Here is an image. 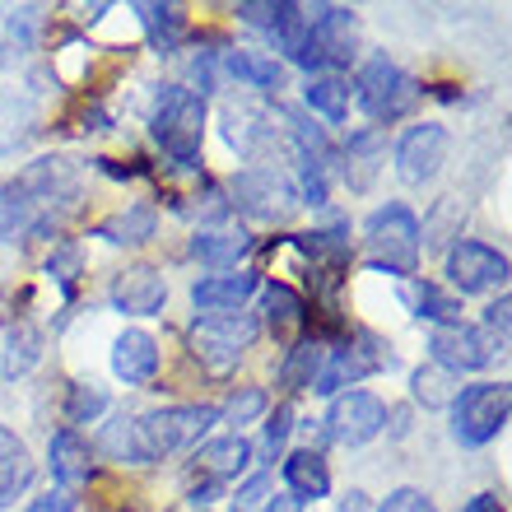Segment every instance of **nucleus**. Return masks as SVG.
Here are the masks:
<instances>
[{
  "mask_svg": "<svg viewBox=\"0 0 512 512\" xmlns=\"http://www.w3.org/2000/svg\"><path fill=\"white\" fill-rule=\"evenodd\" d=\"M261 294H266V322L280 340H294L298 331L308 326V303H303V294H298L294 284L270 280Z\"/></svg>",
  "mask_w": 512,
  "mask_h": 512,
  "instance_id": "412c9836",
  "label": "nucleus"
},
{
  "mask_svg": "<svg viewBox=\"0 0 512 512\" xmlns=\"http://www.w3.org/2000/svg\"><path fill=\"white\" fill-rule=\"evenodd\" d=\"M247 466H252V443H247L243 433H224V438H210V443L196 452V471H201L205 480H215V485L233 480V475H243Z\"/></svg>",
  "mask_w": 512,
  "mask_h": 512,
  "instance_id": "6ab92c4d",
  "label": "nucleus"
},
{
  "mask_svg": "<svg viewBox=\"0 0 512 512\" xmlns=\"http://www.w3.org/2000/svg\"><path fill=\"white\" fill-rule=\"evenodd\" d=\"M270 503V475L256 471L247 485H238V499H233V512H261Z\"/></svg>",
  "mask_w": 512,
  "mask_h": 512,
  "instance_id": "72a5a7b5",
  "label": "nucleus"
},
{
  "mask_svg": "<svg viewBox=\"0 0 512 512\" xmlns=\"http://www.w3.org/2000/svg\"><path fill=\"white\" fill-rule=\"evenodd\" d=\"M159 229V215H154V205H131L122 215H112L98 224V238H108V243H149Z\"/></svg>",
  "mask_w": 512,
  "mask_h": 512,
  "instance_id": "bb28decb",
  "label": "nucleus"
},
{
  "mask_svg": "<svg viewBox=\"0 0 512 512\" xmlns=\"http://www.w3.org/2000/svg\"><path fill=\"white\" fill-rule=\"evenodd\" d=\"M322 359H326V340H322V336L298 340L294 350L284 354V364H280V382H284V391H312V378H317Z\"/></svg>",
  "mask_w": 512,
  "mask_h": 512,
  "instance_id": "a878e982",
  "label": "nucleus"
},
{
  "mask_svg": "<svg viewBox=\"0 0 512 512\" xmlns=\"http://www.w3.org/2000/svg\"><path fill=\"white\" fill-rule=\"evenodd\" d=\"M210 424H219V405H159L149 415L131 419L135 433V461H163L182 452V447L201 443Z\"/></svg>",
  "mask_w": 512,
  "mask_h": 512,
  "instance_id": "7ed1b4c3",
  "label": "nucleus"
},
{
  "mask_svg": "<svg viewBox=\"0 0 512 512\" xmlns=\"http://www.w3.org/2000/svg\"><path fill=\"white\" fill-rule=\"evenodd\" d=\"M224 75L238 80L243 89H256V94H280L284 84V66L266 52H247V47H229L224 52Z\"/></svg>",
  "mask_w": 512,
  "mask_h": 512,
  "instance_id": "aec40b11",
  "label": "nucleus"
},
{
  "mask_svg": "<svg viewBox=\"0 0 512 512\" xmlns=\"http://www.w3.org/2000/svg\"><path fill=\"white\" fill-rule=\"evenodd\" d=\"M354 89H359V108H364L373 122H401L405 112L419 103V94H424L415 75H405L387 52H373L364 66H359Z\"/></svg>",
  "mask_w": 512,
  "mask_h": 512,
  "instance_id": "423d86ee",
  "label": "nucleus"
},
{
  "mask_svg": "<svg viewBox=\"0 0 512 512\" xmlns=\"http://www.w3.org/2000/svg\"><path fill=\"white\" fill-rule=\"evenodd\" d=\"M294 419H298L294 401H280V405H275V415L266 419V433H261V457H266V461H275L284 452L289 433H294Z\"/></svg>",
  "mask_w": 512,
  "mask_h": 512,
  "instance_id": "c756f323",
  "label": "nucleus"
},
{
  "mask_svg": "<svg viewBox=\"0 0 512 512\" xmlns=\"http://www.w3.org/2000/svg\"><path fill=\"white\" fill-rule=\"evenodd\" d=\"M443 270L457 294H485V289H503L508 284V256L489 243H475V238L452 247Z\"/></svg>",
  "mask_w": 512,
  "mask_h": 512,
  "instance_id": "1a4fd4ad",
  "label": "nucleus"
},
{
  "mask_svg": "<svg viewBox=\"0 0 512 512\" xmlns=\"http://www.w3.org/2000/svg\"><path fill=\"white\" fill-rule=\"evenodd\" d=\"M135 14L149 33V47L159 56H177V47L187 38V10L182 5H135Z\"/></svg>",
  "mask_w": 512,
  "mask_h": 512,
  "instance_id": "4be33fe9",
  "label": "nucleus"
},
{
  "mask_svg": "<svg viewBox=\"0 0 512 512\" xmlns=\"http://www.w3.org/2000/svg\"><path fill=\"white\" fill-rule=\"evenodd\" d=\"M373 512H438V508H433V499L424 494V489L401 485V489H391V494H387V499H382Z\"/></svg>",
  "mask_w": 512,
  "mask_h": 512,
  "instance_id": "473e14b6",
  "label": "nucleus"
},
{
  "mask_svg": "<svg viewBox=\"0 0 512 512\" xmlns=\"http://www.w3.org/2000/svg\"><path fill=\"white\" fill-rule=\"evenodd\" d=\"M256 336H261V322L243 308L238 312H201V317L187 326V350L201 359V368H210V373L224 378L256 345Z\"/></svg>",
  "mask_w": 512,
  "mask_h": 512,
  "instance_id": "20e7f679",
  "label": "nucleus"
},
{
  "mask_svg": "<svg viewBox=\"0 0 512 512\" xmlns=\"http://www.w3.org/2000/svg\"><path fill=\"white\" fill-rule=\"evenodd\" d=\"M103 410H108V391L94 387V382H70V396H66L70 424H94Z\"/></svg>",
  "mask_w": 512,
  "mask_h": 512,
  "instance_id": "cd10ccee",
  "label": "nucleus"
},
{
  "mask_svg": "<svg viewBox=\"0 0 512 512\" xmlns=\"http://www.w3.org/2000/svg\"><path fill=\"white\" fill-rule=\"evenodd\" d=\"M508 312H512V298L499 294V303H489L485 308V340L494 345V350H503L508 345Z\"/></svg>",
  "mask_w": 512,
  "mask_h": 512,
  "instance_id": "f704fd0d",
  "label": "nucleus"
},
{
  "mask_svg": "<svg viewBox=\"0 0 512 512\" xmlns=\"http://www.w3.org/2000/svg\"><path fill=\"white\" fill-rule=\"evenodd\" d=\"M415 401H424V405H452V396H457V387H452V373L447 368H438V364H424V368H415Z\"/></svg>",
  "mask_w": 512,
  "mask_h": 512,
  "instance_id": "c85d7f7f",
  "label": "nucleus"
},
{
  "mask_svg": "<svg viewBox=\"0 0 512 512\" xmlns=\"http://www.w3.org/2000/svg\"><path fill=\"white\" fill-rule=\"evenodd\" d=\"M429 350H433V364L447 368L452 378L457 373H480V368L494 359V345L485 340L480 326H438L429 336Z\"/></svg>",
  "mask_w": 512,
  "mask_h": 512,
  "instance_id": "f8f14e48",
  "label": "nucleus"
},
{
  "mask_svg": "<svg viewBox=\"0 0 512 512\" xmlns=\"http://www.w3.org/2000/svg\"><path fill=\"white\" fill-rule=\"evenodd\" d=\"M28 485H33V457H28V447L0 424V508H10Z\"/></svg>",
  "mask_w": 512,
  "mask_h": 512,
  "instance_id": "5701e85b",
  "label": "nucleus"
},
{
  "mask_svg": "<svg viewBox=\"0 0 512 512\" xmlns=\"http://www.w3.org/2000/svg\"><path fill=\"white\" fill-rule=\"evenodd\" d=\"M261 410H266V391H261V387H243L238 396H229V405H224L219 415L229 419V424H252Z\"/></svg>",
  "mask_w": 512,
  "mask_h": 512,
  "instance_id": "2f4dec72",
  "label": "nucleus"
},
{
  "mask_svg": "<svg viewBox=\"0 0 512 512\" xmlns=\"http://www.w3.org/2000/svg\"><path fill=\"white\" fill-rule=\"evenodd\" d=\"M256 289H261V280L252 270H224V275H205L191 284V303L201 312H238Z\"/></svg>",
  "mask_w": 512,
  "mask_h": 512,
  "instance_id": "4468645a",
  "label": "nucleus"
},
{
  "mask_svg": "<svg viewBox=\"0 0 512 512\" xmlns=\"http://www.w3.org/2000/svg\"><path fill=\"white\" fill-rule=\"evenodd\" d=\"M98 447H103L112 461H131V466H140V461H135V433H131V419L126 415H117L108 429H103V443Z\"/></svg>",
  "mask_w": 512,
  "mask_h": 512,
  "instance_id": "7c9ffc66",
  "label": "nucleus"
},
{
  "mask_svg": "<svg viewBox=\"0 0 512 512\" xmlns=\"http://www.w3.org/2000/svg\"><path fill=\"white\" fill-rule=\"evenodd\" d=\"M508 405H512V387L508 382H475V387H461L452 396V438L461 447H485L494 443L508 424Z\"/></svg>",
  "mask_w": 512,
  "mask_h": 512,
  "instance_id": "0eeeda50",
  "label": "nucleus"
},
{
  "mask_svg": "<svg viewBox=\"0 0 512 512\" xmlns=\"http://www.w3.org/2000/svg\"><path fill=\"white\" fill-rule=\"evenodd\" d=\"M149 135L163 145V154L177 168H201V140H205V98L187 84H163L159 103L149 112Z\"/></svg>",
  "mask_w": 512,
  "mask_h": 512,
  "instance_id": "f03ea898",
  "label": "nucleus"
},
{
  "mask_svg": "<svg viewBox=\"0 0 512 512\" xmlns=\"http://www.w3.org/2000/svg\"><path fill=\"white\" fill-rule=\"evenodd\" d=\"M387 429V405L373 391H340L326 410V438L345 447H364Z\"/></svg>",
  "mask_w": 512,
  "mask_h": 512,
  "instance_id": "6e6552de",
  "label": "nucleus"
},
{
  "mask_svg": "<svg viewBox=\"0 0 512 512\" xmlns=\"http://www.w3.org/2000/svg\"><path fill=\"white\" fill-rule=\"evenodd\" d=\"M233 196L243 205L252 219H284L289 210L298 205V191H294V177L275 173V168H243L233 177Z\"/></svg>",
  "mask_w": 512,
  "mask_h": 512,
  "instance_id": "9d476101",
  "label": "nucleus"
},
{
  "mask_svg": "<svg viewBox=\"0 0 512 512\" xmlns=\"http://www.w3.org/2000/svg\"><path fill=\"white\" fill-rule=\"evenodd\" d=\"M401 294H405V303L415 308V317H424V322H438V326H457L461 322L457 294H447V289H438V284L401 280Z\"/></svg>",
  "mask_w": 512,
  "mask_h": 512,
  "instance_id": "b1692460",
  "label": "nucleus"
},
{
  "mask_svg": "<svg viewBox=\"0 0 512 512\" xmlns=\"http://www.w3.org/2000/svg\"><path fill=\"white\" fill-rule=\"evenodd\" d=\"M80 196V177L70 159H38L0 191V243L28 238L33 229H47L61 210H70Z\"/></svg>",
  "mask_w": 512,
  "mask_h": 512,
  "instance_id": "f257e3e1",
  "label": "nucleus"
},
{
  "mask_svg": "<svg viewBox=\"0 0 512 512\" xmlns=\"http://www.w3.org/2000/svg\"><path fill=\"white\" fill-rule=\"evenodd\" d=\"M24 512H75V499H70L66 489H56V494H42V499H33Z\"/></svg>",
  "mask_w": 512,
  "mask_h": 512,
  "instance_id": "c9c22d12",
  "label": "nucleus"
},
{
  "mask_svg": "<svg viewBox=\"0 0 512 512\" xmlns=\"http://www.w3.org/2000/svg\"><path fill=\"white\" fill-rule=\"evenodd\" d=\"M168 303V280L154 266H126L112 280V308L126 317H154Z\"/></svg>",
  "mask_w": 512,
  "mask_h": 512,
  "instance_id": "ddd939ff",
  "label": "nucleus"
},
{
  "mask_svg": "<svg viewBox=\"0 0 512 512\" xmlns=\"http://www.w3.org/2000/svg\"><path fill=\"white\" fill-rule=\"evenodd\" d=\"M368 238V266L387 270V275H401V280H415L419 270V219L410 205L391 201L382 210H373L364 224Z\"/></svg>",
  "mask_w": 512,
  "mask_h": 512,
  "instance_id": "39448f33",
  "label": "nucleus"
},
{
  "mask_svg": "<svg viewBox=\"0 0 512 512\" xmlns=\"http://www.w3.org/2000/svg\"><path fill=\"white\" fill-rule=\"evenodd\" d=\"M461 512H508V508H503L499 494H475V499H466Z\"/></svg>",
  "mask_w": 512,
  "mask_h": 512,
  "instance_id": "e433bc0d",
  "label": "nucleus"
},
{
  "mask_svg": "<svg viewBox=\"0 0 512 512\" xmlns=\"http://www.w3.org/2000/svg\"><path fill=\"white\" fill-rule=\"evenodd\" d=\"M340 512H368V494L364 489H350V494L340 499Z\"/></svg>",
  "mask_w": 512,
  "mask_h": 512,
  "instance_id": "4c0bfd02",
  "label": "nucleus"
},
{
  "mask_svg": "<svg viewBox=\"0 0 512 512\" xmlns=\"http://www.w3.org/2000/svg\"><path fill=\"white\" fill-rule=\"evenodd\" d=\"M284 485H289V499L294 503H317L331 494V471H326V457L317 447H298L284 457Z\"/></svg>",
  "mask_w": 512,
  "mask_h": 512,
  "instance_id": "a211bd4d",
  "label": "nucleus"
},
{
  "mask_svg": "<svg viewBox=\"0 0 512 512\" xmlns=\"http://www.w3.org/2000/svg\"><path fill=\"white\" fill-rule=\"evenodd\" d=\"M247 252H252V233L238 229V224H215V229H201L191 238V256L215 270H238Z\"/></svg>",
  "mask_w": 512,
  "mask_h": 512,
  "instance_id": "f3484780",
  "label": "nucleus"
},
{
  "mask_svg": "<svg viewBox=\"0 0 512 512\" xmlns=\"http://www.w3.org/2000/svg\"><path fill=\"white\" fill-rule=\"evenodd\" d=\"M443 163H447V131L438 122L410 126V131L396 140V177H401L405 187L433 182Z\"/></svg>",
  "mask_w": 512,
  "mask_h": 512,
  "instance_id": "9b49d317",
  "label": "nucleus"
},
{
  "mask_svg": "<svg viewBox=\"0 0 512 512\" xmlns=\"http://www.w3.org/2000/svg\"><path fill=\"white\" fill-rule=\"evenodd\" d=\"M205 512H210V508H205Z\"/></svg>",
  "mask_w": 512,
  "mask_h": 512,
  "instance_id": "58836bf2",
  "label": "nucleus"
},
{
  "mask_svg": "<svg viewBox=\"0 0 512 512\" xmlns=\"http://www.w3.org/2000/svg\"><path fill=\"white\" fill-rule=\"evenodd\" d=\"M112 373L126 382V387H145L159 373V340L149 331H122L117 345H112Z\"/></svg>",
  "mask_w": 512,
  "mask_h": 512,
  "instance_id": "2eb2a0df",
  "label": "nucleus"
},
{
  "mask_svg": "<svg viewBox=\"0 0 512 512\" xmlns=\"http://www.w3.org/2000/svg\"><path fill=\"white\" fill-rule=\"evenodd\" d=\"M47 466H52V480H56L61 489L89 485V475H94V461H89V443H84L75 429H56L52 443H47Z\"/></svg>",
  "mask_w": 512,
  "mask_h": 512,
  "instance_id": "dca6fc26",
  "label": "nucleus"
},
{
  "mask_svg": "<svg viewBox=\"0 0 512 512\" xmlns=\"http://www.w3.org/2000/svg\"><path fill=\"white\" fill-rule=\"evenodd\" d=\"M303 103H308L317 117H326L331 126H340L350 117V84L340 80V75H312L303 84Z\"/></svg>",
  "mask_w": 512,
  "mask_h": 512,
  "instance_id": "393cba45",
  "label": "nucleus"
}]
</instances>
